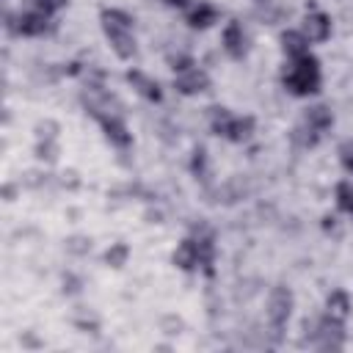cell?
Returning a JSON list of instances; mask_svg holds the SVG:
<instances>
[{
  "instance_id": "1",
  "label": "cell",
  "mask_w": 353,
  "mask_h": 353,
  "mask_svg": "<svg viewBox=\"0 0 353 353\" xmlns=\"http://www.w3.org/2000/svg\"><path fill=\"white\" fill-rule=\"evenodd\" d=\"M102 28H105V36L110 39L116 55H119V58H132V52H135V39H132L130 17H127L124 11L105 8V11H102Z\"/></svg>"
},
{
  "instance_id": "2",
  "label": "cell",
  "mask_w": 353,
  "mask_h": 353,
  "mask_svg": "<svg viewBox=\"0 0 353 353\" xmlns=\"http://www.w3.org/2000/svg\"><path fill=\"white\" fill-rule=\"evenodd\" d=\"M284 85H287L292 94H298V97L314 94L317 85H320V66H317V61H314L312 55L295 58V63H292L290 72L284 74Z\"/></svg>"
},
{
  "instance_id": "3",
  "label": "cell",
  "mask_w": 353,
  "mask_h": 353,
  "mask_svg": "<svg viewBox=\"0 0 353 353\" xmlns=\"http://www.w3.org/2000/svg\"><path fill=\"white\" fill-rule=\"evenodd\" d=\"M210 124H212V130L218 135L232 138V141H245L251 135V130H254V119H248V116L245 119H237L226 108H212L210 110Z\"/></svg>"
},
{
  "instance_id": "4",
  "label": "cell",
  "mask_w": 353,
  "mask_h": 353,
  "mask_svg": "<svg viewBox=\"0 0 353 353\" xmlns=\"http://www.w3.org/2000/svg\"><path fill=\"white\" fill-rule=\"evenodd\" d=\"M328 127H331V110H328V108H323V105H317V108H312V110L306 113L303 127L298 130V132H306V135H298V138H301V143H303V146H314V143H317V138H320Z\"/></svg>"
},
{
  "instance_id": "5",
  "label": "cell",
  "mask_w": 353,
  "mask_h": 353,
  "mask_svg": "<svg viewBox=\"0 0 353 353\" xmlns=\"http://www.w3.org/2000/svg\"><path fill=\"white\" fill-rule=\"evenodd\" d=\"M290 306H292V292L287 287H276L270 292V301H268V320H270L276 336L281 334V328L290 317Z\"/></svg>"
},
{
  "instance_id": "6",
  "label": "cell",
  "mask_w": 353,
  "mask_h": 353,
  "mask_svg": "<svg viewBox=\"0 0 353 353\" xmlns=\"http://www.w3.org/2000/svg\"><path fill=\"white\" fill-rule=\"evenodd\" d=\"M312 342L320 350H336V347H342V323L334 320V317L320 320L317 328H314V334H312Z\"/></svg>"
},
{
  "instance_id": "7",
  "label": "cell",
  "mask_w": 353,
  "mask_h": 353,
  "mask_svg": "<svg viewBox=\"0 0 353 353\" xmlns=\"http://www.w3.org/2000/svg\"><path fill=\"white\" fill-rule=\"evenodd\" d=\"M207 85H210V77H207V72H201V69H185V72L176 74V88H179L182 94H199V91H204Z\"/></svg>"
},
{
  "instance_id": "8",
  "label": "cell",
  "mask_w": 353,
  "mask_h": 353,
  "mask_svg": "<svg viewBox=\"0 0 353 353\" xmlns=\"http://www.w3.org/2000/svg\"><path fill=\"white\" fill-rule=\"evenodd\" d=\"M97 119L102 121L105 135H108L116 146H127V143H130V132H127V127H124V121H121L119 113H105V116H97Z\"/></svg>"
},
{
  "instance_id": "9",
  "label": "cell",
  "mask_w": 353,
  "mask_h": 353,
  "mask_svg": "<svg viewBox=\"0 0 353 353\" xmlns=\"http://www.w3.org/2000/svg\"><path fill=\"white\" fill-rule=\"evenodd\" d=\"M328 33H331V22H328L325 14L314 11V14L306 17V22H303V36H306L309 41H323V39H328Z\"/></svg>"
},
{
  "instance_id": "10",
  "label": "cell",
  "mask_w": 353,
  "mask_h": 353,
  "mask_svg": "<svg viewBox=\"0 0 353 353\" xmlns=\"http://www.w3.org/2000/svg\"><path fill=\"white\" fill-rule=\"evenodd\" d=\"M17 30L25 33V36H39V33H44V30H47V14H41V11H25V14H19Z\"/></svg>"
},
{
  "instance_id": "11",
  "label": "cell",
  "mask_w": 353,
  "mask_h": 353,
  "mask_svg": "<svg viewBox=\"0 0 353 353\" xmlns=\"http://www.w3.org/2000/svg\"><path fill=\"white\" fill-rule=\"evenodd\" d=\"M223 47L232 58H243L245 52V36H243V28L240 22H229L226 30H223Z\"/></svg>"
},
{
  "instance_id": "12",
  "label": "cell",
  "mask_w": 353,
  "mask_h": 353,
  "mask_svg": "<svg viewBox=\"0 0 353 353\" xmlns=\"http://www.w3.org/2000/svg\"><path fill=\"white\" fill-rule=\"evenodd\" d=\"M174 265L182 268V270H190L199 265V245L196 240H182L179 248L174 251Z\"/></svg>"
},
{
  "instance_id": "13",
  "label": "cell",
  "mask_w": 353,
  "mask_h": 353,
  "mask_svg": "<svg viewBox=\"0 0 353 353\" xmlns=\"http://www.w3.org/2000/svg\"><path fill=\"white\" fill-rule=\"evenodd\" d=\"M127 80H130V83H132V85H135V88H138V91H141L146 99L160 102V97H163V94H160L157 83H154V80H149L143 72H127Z\"/></svg>"
},
{
  "instance_id": "14",
  "label": "cell",
  "mask_w": 353,
  "mask_h": 353,
  "mask_svg": "<svg viewBox=\"0 0 353 353\" xmlns=\"http://www.w3.org/2000/svg\"><path fill=\"white\" fill-rule=\"evenodd\" d=\"M281 47H284L287 55L301 58V55H306V36L303 33H295V30H287L281 36Z\"/></svg>"
},
{
  "instance_id": "15",
  "label": "cell",
  "mask_w": 353,
  "mask_h": 353,
  "mask_svg": "<svg viewBox=\"0 0 353 353\" xmlns=\"http://www.w3.org/2000/svg\"><path fill=\"white\" fill-rule=\"evenodd\" d=\"M347 312H350V301H347V295L345 292H331L328 295V317H334V320H345L347 317Z\"/></svg>"
},
{
  "instance_id": "16",
  "label": "cell",
  "mask_w": 353,
  "mask_h": 353,
  "mask_svg": "<svg viewBox=\"0 0 353 353\" xmlns=\"http://www.w3.org/2000/svg\"><path fill=\"white\" fill-rule=\"evenodd\" d=\"M215 19H218V11L210 3H199V8H193V14H190V25L193 28H207Z\"/></svg>"
},
{
  "instance_id": "17",
  "label": "cell",
  "mask_w": 353,
  "mask_h": 353,
  "mask_svg": "<svg viewBox=\"0 0 353 353\" xmlns=\"http://www.w3.org/2000/svg\"><path fill=\"white\" fill-rule=\"evenodd\" d=\"M336 201L345 212H353V185L350 182H339L336 185Z\"/></svg>"
},
{
  "instance_id": "18",
  "label": "cell",
  "mask_w": 353,
  "mask_h": 353,
  "mask_svg": "<svg viewBox=\"0 0 353 353\" xmlns=\"http://www.w3.org/2000/svg\"><path fill=\"white\" fill-rule=\"evenodd\" d=\"M127 245L124 243H119V245H113L108 254H105V259H108V265H113V268H121L124 265V259H127Z\"/></svg>"
},
{
  "instance_id": "19",
  "label": "cell",
  "mask_w": 353,
  "mask_h": 353,
  "mask_svg": "<svg viewBox=\"0 0 353 353\" xmlns=\"http://www.w3.org/2000/svg\"><path fill=\"white\" fill-rule=\"evenodd\" d=\"M33 6H36V11H41V14H52V11L63 8L66 0H33Z\"/></svg>"
},
{
  "instance_id": "20",
  "label": "cell",
  "mask_w": 353,
  "mask_h": 353,
  "mask_svg": "<svg viewBox=\"0 0 353 353\" xmlns=\"http://www.w3.org/2000/svg\"><path fill=\"white\" fill-rule=\"evenodd\" d=\"M339 154H342V165H345L347 171H353V141H347V143H342V149H339Z\"/></svg>"
},
{
  "instance_id": "21",
  "label": "cell",
  "mask_w": 353,
  "mask_h": 353,
  "mask_svg": "<svg viewBox=\"0 0 353 353\" xmlns=\"http://www.w3.org/2000/svg\"><path fill=\"white\" fill-rule=\"evenodd\" d=\"M193 171H196V174H201V171H204V149H199V152H196V157H193Z\"/></svg>"
},
{
  "instance_id": "22",
  "label": "cell",
  "mask_w": 353,
  "mask_h": 353,
  "mask_svg": "<svg viewBox=\"0 0 353 353\" xmlns=\"http://www.w3.org/2000/svg\"><path fill=\"white\" fill-rule=\"evenodd\" d=\"M168 3H171V6H185L188 0H168Z\"/></svg>"
}]
</instances>
